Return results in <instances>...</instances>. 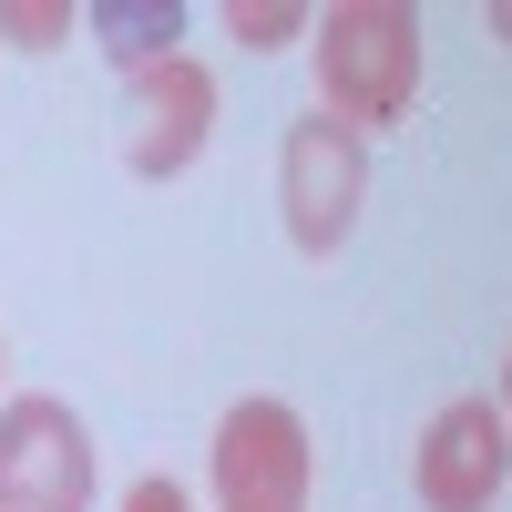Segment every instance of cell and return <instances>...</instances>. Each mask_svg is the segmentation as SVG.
<instances>
[{"instance_id": "obj_11", "label": "cell", "mask_w": 512, "mask_h": 512, "mask_svg": "<svg viewBox=\"0 0 512 512\" xmlns=\"http://www.w3.org/2000/svg\"><path fill=\"white\" fill-rule=\"evenodd\" d=\"M502 431H512V369H502Z\"/></svg>"}, {"instance_id": "obj_2", "label": "cell", "mask_w": 512, "mask_h": 512, "mask_svg": "<svg viewBox=\"0 0 512 512\" xmlns=\"http://www.w3.org/2000/svg\"><path fill=\"white\" fill-rule=\"evenodd\" d=\"M277 205H287L297 256H338L349 226H359V205H369V144L349 134V123L308 113L287 134V154H277Z\"/></svg>"}, {"instance_id": "obj_10", "label": "cell", "mask_w": 512, "mask_h": 512, "mask_svg": "<svg viewBox=\"0 0 512 512\" xmlns=\"http://www.w3.org/2000/svg\"><path fill=\"white\" fill-rule=\"evenodd\" d=\"M123 512H195V502H185V482H175V472H144L134 492H123Z\"/></svg>"}, {"instance_id": "obj_5", "label": "cell", "mask_w": 512, "mask_h": 512, "mask_svg": "<svg viewBox=\"0 0 512 512\" xmlns=\"http://www.w3.org/2000/svg\"><path fill=\"white\" fill-rule=\"evenodd\" d=\"M216 512H308V420L287 400H236L216 420Z\"/></svg>"}, {"instance_id": "obj_3", "label": "cell", "mask_w": 512, "mask_h": 512, "mask_svg": "<svg viewBox=\"0 0 512 512\" xmlns=\"http://www.w3.org/2000/svg\"><path fill=\"white\" fill-rule=\"evenodd\" d=\"M93 502V431L72 400L21 390L0 410V512H82Z\"/></svg>"}, {"instance_id": "obj_4", "label": "cell", "mask_w": 512, "mask_h": 512, "mask_svg": "<svg viewBox=\"0 0 512 512\" xmlns=\"http://www.w3.org/2000/svg\"><path fill=\"white\" fill-rule=\"evenodd\" d=\"M205 134H216V72L195 52H164L144 72H123V164H134L144 185L185 175L205 154Z\"/></svg>"}, {"instance_id": "obj_8", "label": "cell", "mask_w": 512, "mask_h": 512, "mask_svg": "<svg viewBox=\"0 0 512 512\" xmlns=\"http://www.w3.org/2000/svg\"><path fill=\"white\" fill-rule=\"evenodd\" d=\"M62 31H82L72 0H0V41H21V52H52Z\"/></svg>"}, {"instance_id": "obj_9", "label": "cell", "mask_w": 512, "mask_h": 512, "mask_svg": "<svg viewBox=\"0 0 512 512\" xmlns=\"http://www.w3.org/2000/svg\"><path fill=\"white\" fill-rule=\"evenodd\" d=\"M226 31L246 41V52H277V41H297V31H308V11H297V0H236V11H226Z\"/></svg>"}, {"instance_id": "obj_6", "label": "cell", "mask_w": 512, "mask_h": 512, "mask_svg": "<svg viewBox=\"0 0 512 512\" xmlns=\"http://www.w3.org/2000/svg\"><path fill=\"white\" fill-rule=\"evenodd\" d=\"M410 482H420V512H492L502 482H512V431L492 400H451L410 451Z\"/></svg>"}, {"instance_id": "obj_7", "label": "cell", "mask_w": 512, "mask_h": 512, "mask_svg": "<svg viewBox=\"0 0 512 512\" xmlns=\"http://www.w3.org/2000/svg\"><path fill=\"white\" fill-rule=\"evenodd\" d=\"M82 21L103 31V52H113L123 72L164 62V52H175V31H185V11H175V0H82Z\"/></svg>"}, {"instance_id": "obj_1", "label": "cell", "mask_w": 512, "mask_h": 512, "mask_svg": "<svg viewBox=\"0 0 512 512\" xmlns=\"http://www.w3.org/2000/svg\"><path fill=\"white\" fill-rule=\"evenodd\" d=\"M318 52V113L369 134V123H400L420 93V11L410 0H338L328 21H308Z\"/></svg>"}]
</instances>
